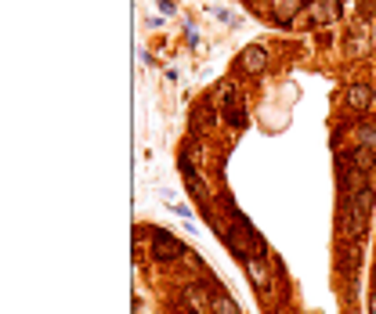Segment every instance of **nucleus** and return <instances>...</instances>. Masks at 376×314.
<instances>
[{
	"instance_id": "nucleus-1",
	"label": "nucleus",
	"mask_w": 376,
	"mask_h": 314,
	"mask_svg": "<svg viewBox=\"0 0 376 314\" xmlns=\"http://www.w3.org/2000/svg\"><path fill=\"white\" fill-rule=\"evenodd\" d=\"M336 231L343 242H355L365 231V210L355 206L351 199H340V213H336Z\"/></svg>"
},
{
	"instance_id": "nucleus-2",
	"label": "nucleus",
	"mask_w": 376,
	"mask_h": 314,
	"mask_svg": "<svg viewBox=\"0 0 376 314\" xmlns=\"http://www.w3.org/2000/svg\"><path fill=\"white\" fill-rule=\"evenodd\" d=\"M184 242L181 238H174L170 231H163V228H155V235H152V260L155 264H177V260H184Z\"/></svg>"
},
{
	"instance_id": "nucleus-3",
	"label": "nucleus",
	"mask_w": 376,
	"mask_h": 314,
	"mask_svg": "<svg viewBox=\"0 0 376 314\" xmlns=\"http://www.w3.org/2000/svg\"><path fill=\"white\" fill-rule=\"evenodd\" d=\"M264 69H268V47L249 44V47L239 51V58H235V73H242V76H261Z\"/></svg>"
},
{
	"instance_id": "nucleus-4",
	"label": "nucleus",
	"mask_w": 376,
	"mask_h": 314,
	"mask_svg": "<svg viewBox=\"0 0 376 314\" xmlns=\"http://www.w3.org/2000/svg\"><path fill=\"white\" fill-rule=\"evenodd\" d=\"M217 123H221V116H217L213 102H199L192 112H188V127H192V134H206V131L217 127Z\"/></svg>"
},
{
	"instance_id": "nucleus-5",
	"label": "nucleus",
	"mask_w": 376,
	"mask_h": 314,
	"mask_svg": "<svg viewBox=\"0 0 376 314\" xmlns=\"http://www.w3.org/2000/svg\"><path fill=\"white\" fill-rule=\"evenodd\" d=\"M372 98H376V90H372V83H351L348 90H343V105H348L351 112H369L372 109Z\"/></svg>"
},
{
	"instance_id": "nucleus-6",
	"label": "nucleus",
	"mask_w": 376,
	"mask_h": 314,
	"mask_svg": "<svg viewBox=\"0 0 376 314\" xmlns=\"http://www.w3.org/2000/svg\"><path fill=\"white\" fill-rule=\"evenodd\" d=\"M340 18L336 0H307V22L311 25H333Z\"/></svg>"
},
{
	"instance_id": "nucleus-7",
	"label": "nucleus",
	"mask_w": 376,
	"mask_h": 314,
	"mask_svg": "<svg viewBox=\"0 0 376 314\" xmlns=\"http://www.w3.org/2000/svg\"><path fill=\"white\" fill-rule=\"evenodd\" d=\"M246 274H249V282H254V289H261V293L271 289V274H268V260L264 257H249L246 260Z\"/></svg>"
},
{
	"instance_id": "nucleus-8",
	"label": "nucleus",
	"mask_w": 376,
	"mask_h": 314,
	"mask_svg": "<svg viewBox=\"0 0 376 314\" xmlns=\"http://www.w3.org/2000/svg\"><path fill=\"white\" fill-rule=\"evenodd\" d=\"M300 11H304V0H275V8H271V18H275L278 25H293Z\"/></svg>"
},
{
	"instance_id": "nucleus-9",
	"label": "nucleus",
	"mask_w": 376,
	"mask_h": 314,
	"mask_svg": "<svg viewBox=\"0 0 376 314\" xmlns=\"http://www.w3.org/2000/svg\"><path fill=\"white\" fill-rule=\"evenodd\" d=\"M343 51H348V58H365L369 54V37H365L362 25L348 29V37H343Z\"/></svg>"
},
{
	"instance_id": "nucleus-10",
	"label": "nucleus",
	"mask_w": 376,
	"mask_h": 314,
	"mask_svg": "<svg viewBox=\"0 0 376 314\" xmlns=\"http://www.w3.org/2000/svg\"><path fill=\"white\" fill-rule=\"evenodd\" d=\"M343 155H348V163H351L355 170H362V174H372V170H376V148L355 145L351 152H343Z\"/></svg>"
},
{
	"instance_id": "nucleus-11",
	"label": "nucleus",
	"mask_w": 376,
	"mask_h": 314,
	"mask_svg": "<svg viewBox=\"0 0 376 314\" xmlns=\"http://www.w3.org/2000/svg\"><path fill=\"white\" fill-rule=\"evenodd\" d=\"M355 145L376 148V116H362V119L355 123Z\"/></svg>"
},
{
	"instance_id": "nucleus-12",
	"label": "nucleus",
	"mask_w": 376,
	"mask_h": 314,
	"mask_svg": "<svg viewBox=\"0 0 376 314\" xmlns=\"http://www.w3.org/2000/svg\"><path fill=\"white\" fill-rule=\"evenodd\" d=\"M210 310L213 314H239V303L225 289H217V293H210Z\"/></svg>"
},
{
	"instance_id": "nucleus-13",
	"label": "nucleus",
	"mask_w": 376,
	"mask_h": 314,
	"mask_svg": "<svg viewBox=\"0 0 376 314\" xmlns=\"http://www.w3.org/2000/svg\"><path fill=\"white\" fill-rule=\"evenodd\" d=\"M217 105H221V109L242 105V98H239V87H235L232 80H225V83H221V90H217Z\"/></svg>"
},
{
	"instance_id": "nucleus-14",
	"label": "nucleus",
	"mask_w": 376,
	"mask_h": 314,
	"mask_svg": "<svg viewBox=\"0 0 376 314\" xmlns=\"http://www.w3.org/2000/svg\"><path fill=\"white\" fill-rule=\"evenodd\" d=\"M225 119H228V127L242 131L249 123V112H246V105H232V109H225Z\"/></svg>"
},
{
	"instance_id": "nucleus-15",
	"label": "nucleus",
	"mask_w": 376,
	"mask_h": 314,
	"mask_svg": "<svg viewBox=\"0 0 376 314\" xmlns=\"http://www.w3.org/2000/svg\"><path fill=\"white\" fill-rule=\"evenodd\" d=\"M369 314H376V289H372V296H369Z\"/></svg>"
}]
</instances>
